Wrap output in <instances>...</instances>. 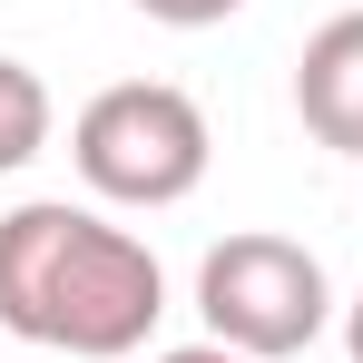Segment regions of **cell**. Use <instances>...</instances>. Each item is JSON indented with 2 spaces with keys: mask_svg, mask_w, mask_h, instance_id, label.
<instances>
[{
  "mask_svg": "<svg viewBox=\"0 0 363 363\" xmlns=\"http://www.w3.org/2000/svg\"><path fill=\"white\" fill-rule=\"evenodd\" d=\"M157 314H167V265L147 255V236L69 196H30L0 216V334L40 354L118 363L157 334Z\"/></svg>",
  "mask_w": 363,
  "mask_h": 363,
  "instance_id": "1",
  "label": "cell"
},
{
  "mask_svg": "<svg viewBox=\"0 0 363 363\" xmlns=\"http://www.w3.org/2000/svg\"><path fill=\"white\" fill-rule=\"evenodd\" d=\"M69 157L89 196H108V206H186L206 186L216 128L177 79H118L69 118Z\"/></svg>",
  "mask_w": 363,
  "mask_h": 363,
  "instance_id": "2",
  "label": "cell"
},
{
  "mask_svg": "<svg viewBox=\"0 0 363 363\" xmlns=\"http://www.w3.org/2000/svg\"><path fill=\"white\" fill-rule=\"evenodd\" d=\"M196 314H206V344H226L245 363H285V354H304L334 324V285H324V255L314 245L275 236V226H245V236L206 245Z\"/></svg>",
  "mask_w": 363,
  "mask_h": 363,
  "instance_id": "3",
  "label": "cell"
},
{
  "mask_svg": "<svg viewBox=\"0 0 363 363\" xmlns=\"http://www.w3.org/2000/svg\"><path fill=\"white\" fill-rule=\"evenodd\" d=\"M295 118L314 128V147L363 157V10L324 20L295 60Z\"/></svg>",
  "mask_w": 363,
  "mask_h": 363,
  "instance_id": "4",
  "label": "cell"
},
{
  "mask_svg": "<svg viewBox=\"0 0 363 363\" xmlns=\"http://www.w3.org/2000/svg\"><path fill=\"white\" fill-rule=\"evenodd\" d=\"M50 118H60V108H50V79L0 50V177H20V167L50 147Z\"/></svg>",
  "mask_w": 363,
  "mask_h": 363,
  "instance_id": "5",
  "label": "cell"
},
{
  "mask_svg": "<svg viewBox=\"0 0 363 363\" xmlns=\"http://www.w3.org/2000/svg\"><path fill=\"white\" fill-rule=\"evenodd\" d=\"M128 10H147L157 30H216V20H236L245 0H128Z\"/></svg>",
  "mask_w": 363,
  "mask_h": 363,
  "instance_id": "6",
  "label": "cell"
},
{
  "mask_svg": "<svg viewBox=\"0 0 363 363\" xmlns=\"http://www.w3.org/2000/svg\"><path fill=\"white\" fill-rule=\"evenodd\" d=\"M147 363H245V354H226V344H167V354H147Z\"/></svg>",
  "mask_w": 363,
  "mask_h": 363,
  "instance_id": "7",
  "label": "cell"
},
{
  "mask_svg": "<svg viewBox=\"0 0 363 363\" xmlns=\"http://www.w3.org/2000/svg\"><path fill=\"white\" fill-rule=\"evenodd\" d=\"M344 354H354V363H363V295H354V304H344Z\"/></svg>",
  "mask_w": 363,
  "mask_h": 363,
  "instance_id": "8",
  "label": "cell"
}]
</instances>
